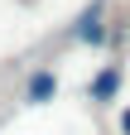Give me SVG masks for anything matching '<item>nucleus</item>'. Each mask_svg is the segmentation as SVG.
Returning a JSON list of instances; mask_svg holds the SVG:
<instances>
[{"mask_svg": "<svg viewBox=\"0 0 130 135\" xmlns=\"http://www.w3.org/2000/svg\"><path fill=\"white\" fill-rule=\"evenodd\" d=\"M68 39L72 44H101L106 39V0H92V5L72 20V29H68Z\"/></svg>", "mask_w": 130, "mask_h": 135, "instance_id": "nucleus-1", "label": "nucleus"}, {"mask_svg": "<svg viewBox=\"0 0 130 135\" xmlns=\"http://www.w3.org/2000/svg\"><path fill=\"white\" fill-rule=\"evenodd\" d=\"M53 92H58L53 68H34L29 82H24V101H29V106H43V101H53Z\"/></svg>", "mask_w": 130, "mask_h": 135, "instance_id": "nucleus-2", "label": "nucleus"}, {"mask_svg": "<svg viewBox=\"0 0 130 135\" xmlns=\"http://www.w3.org/2000/svg\"><path fill=\"white\" fill-rule=\"evenodd\" d=\"M121 82H125V68H121V63H106L101 73L92 77V87H87V97H92V101H111V97L121 92Z\"/></svg>", "mask_w": 130, "mask_h": 135, "instance_id": "nucleus-3", "label": "nucleus"}, {"mask_svg": "<svg viewBox=\"0 0 130 135\" xmlns=\"http://www.w3.org/2000/svg\"><path fill=\"white\" fill-rule=\"evenodd\" d=\"M121 135H130V111H121Z\"/></svg>", "mask_w": 130, "mask_h": 135, "instance_id": "nucleus-4", "label": "nucleus"}]
</instances>
